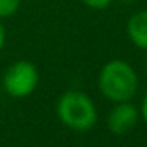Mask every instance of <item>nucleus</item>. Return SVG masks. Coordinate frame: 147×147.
Returning <instances> with one entry per match:
<instances>
[{"label": "nucleus", "mask_w": 147, "mask_h": 147, "mask_svg": "<svg viewBox=\"0 0 147 147\" xmlns=\"http://www.w3.org/2000/svg\"><path fill=\"white\" fill-rule=\"evenodd\" d=\"M139 78L128 62L122 59L106 62L98 74V89L112 103L130 101L138 92Z\"/></svg>", "instance_id": "nucleus-1"}, {"label": "nucleus", "mask_w": 147, "mask_h": 147, "mask_svg": "<svg viewBox=\"0 0 147 147\" xmlns=\"http://www.w3.org/2000/svg\"><path fill=\"white\" fill-rule=\"evenodd\" d=\"M57 117L70 130L87 131L95 127L98 112L89 95L79 90H68L57 101Z\"/></svg>", "instance_id": "nucleus-2"}, {"label": "nucleus", "mask_w": 147, "mask_h": 147, "mask_svg": "<svg viewBox=\"0 0 147 147\" xmlns=\"http://www.w3.org/2000/svg\"><path fill=\"white\" fill-rule=\"evenodd\" d=\"M40 82V73L35 63L18 60L7 68L3 74V89L11 98H26L32 95Z\"/></svg>", "instance_id": "nucleus-3"}, {"label": "nucleus", "mask_w": 147, "mask_h": 147, "mask_svg": "<svg viewBox=\"0 0 147 147\" xmlns=\"http://www.w3.org/2000/svg\"><path fill=\"white\" fill-rule=\"evenodd\" d=\"M139 109L130 101L115 103L108 114V128L114 134H125L131 131L139 122Z\"/></svg>", "instance_id": "nucleus-4"}, {"label": "nucleus", "mask_w": 147, "mask_h": 147, "mask_svg": "<svg viewBox=\"0 0 147 147\" xmlns=\"http://www.w3.org/2000/svg\"><path fill=\"white\" fill-rule=\"evenodd\" d=\"M127 35L136 48L147 51V10H139L130 16Z\"/></svg>", "instance_id": "nucleus-5"}, {"label": "nucleus", "mask_w": 147, "mask_h": 147, "mask_svg": "<svg viewBox=\"0 0 147 147\" xmlns=\"http://www.w3.org/2000/svg\"><path fill=\"white\" fill-rule=\"evenodd\" d=\"M21 7V0H0V19L10 18L18 13Z\"/></svg>", "instance_id": "nucleus-6"}, {"label": "nucleus", "mask_w": 147, "mask_h": 147, "mask_svg": "<svg viewBox=\"0 0 147 147\" xmlns=\"http://www.w3.org/2000/svg\"><path fill=\"white\" fill-rule=\"evenodd\" d=\"M81 2L92 10H106L108 7H111L114 0H81Z\"/></svg>", "instance_id": "nucleus-7"}, {"label": "nucleus", "mask_w": 147, "mask_h": 147, "mask_svg": "<svg viewBox=\"0 0 147 147\" xmlns=\"http://www.w3.org/2000/svg\"><path fill=\"white\" fill-rule=\"evenodd\" d=\"M141 117H142V120L147 123V93L144 95V98H142V105H141Z\"/></svg>", "instance_id": "nucleus-8"}, {"label": "nucleus", "mask_w": 147, "mask_h": 147, "mask_svg": "<svg viewBox=\"0 0 147 147\" xmlns=\"http://www.w3.org/2000/svg\"><path fill=\"white\" fill-rule=\"evenodd\" d=\"M5 41H7V33H5V27H3V24L0 22V51L3 49Z\"/></svg>", "instance_id": "nucleus-9"}, {"label": "nucleus", "mask_w": 147, "mask_h": 147, "mask_svg": "<svg viewBox=\"0 0 147 147\" xmlns=\"http://www.w3.org/2000/svg\"><path fill=\"white\" fill-rule=\"evenodd\" d=\"M146 70H147V60H146Z\"/></svg>", "instance_id": "nucleus-10"}]
</instances>
